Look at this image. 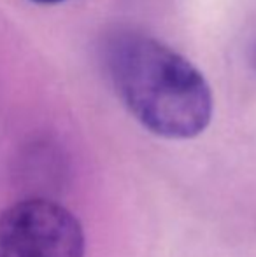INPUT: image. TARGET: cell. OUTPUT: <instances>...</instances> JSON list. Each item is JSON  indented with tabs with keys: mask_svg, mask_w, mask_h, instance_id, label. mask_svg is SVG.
Instances as JSON below:
<instances>
[{
	"mask_svg": "<svg viewBox=\"0 0 256 257\" xmlns=\"http://www.w3.org/2000/svg\"><path fill=\"white\" fill-rule=\"evenodd\" d=\"M32 2H35V4H48V6H51V4L65 2V0H32Z\"/></svg>",
	"mask_w": 256,
	"mask_h": 257,
	"instance_id": "cell-3",
	"label": "cell"
},
{
	"mask_svg": "<svg viewBox=\"0 0 256 257\" xmlns=\"http://www.w3.org/2000/svg\"><path fill=\"white\" fill-rule=\"evenodd\" d=\"M109 70L121 102L153 135L195 139L211 122L212 93L205 77L163 42L137 34L118 39Z\"/></svg>",
	"mask_w": 256,
	"mask_h": 257,
	"instance_id": "cell-1",
	"label": "cell"
},
{
	"mask_svg": "<svg viewBox=\"0 0 256 257\" xmlns=\"http://www.w3.org/2000/svg\"><path fill=\"white\" fill-rule=\"evenodd\" d=\"M84 231L60 203L28 198L0 213V257H84Z\"/></svg>",
	"mask_w": 256,
	"mask_h": 257,
	"instance_id": "cell-2",
	"label": "cell"
}]
</instances>
